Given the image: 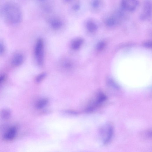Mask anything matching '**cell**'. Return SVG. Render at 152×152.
Returning <instances> with one entry per match:
<instances>
[{
	"label": "cell",
	"instance_id": "obj_19",
	"mask_svg": "<svg viewBox=\"0 0 152 152\" xmlns=\"http://www.w3.org/2000/svg\"><path fill=\"white\" fill-rule=\"evenodd\" d=\"M80 8V5L79 4H76L72 7L73 9L75 11L79 10Z\"/></svg>",
	"mask_w": 152,
	"mask_h": 152
},
{
	"label": "cell",
	"instance_id": "obj_17",
	"mask_svg": "<svg viewBox=\"0 0 152 152\" xmlns=\"http://www.w3.org/2000/svg\"><path fill=\"white\" fill-rule=\"evenodd\" d=\"M5 47L4 44L1 42L0 44V53L1 54H3L5 51Z\"/></svg>",
	"mask_w": 152,
	"mask_h": 152
},
{
	"label": "cell",
	"instance_id": "obj_15",
	"mask_svg": "<svg viewBox=\"0 0 152 152\" xmlns=\"http://www.w3.org/2000/svg\"><path fill=\"white\" fill-rule=\"evenodd\" d=\"M100 5V2L99 0H93L91 3L92 7L95 8H98Z\"/></svg>",
	"mask_w": 152,
	"mask_h": 152
},
{
	"label": "cell",
	"instance_id": "obj_2",
	"mask_svg": "<svg viewBox=\"0 0 152 152\" xmlns=\"http://www.w3.org/2000/svg\"><path fill=\"white\" fill-rule=\"evenodd\" d=\"M34 53L36 61L39 66L43 65L44 61V44L41 38L38 39L35 45Z\"/></svg>",
	"mask_w": 152,
	"mask_h": 152
},
{
	"label": "cell",
	"instance_id": "obj_3",
	"mask_svg": "<svg viewBox=\"0 0 152 152\" xmlns=\"http://www.w3.org/2000/svg\"><path fill=\"white\" fill-rule=\"evenodd\" d=\"M152 16V1L146 0L144 3L143 9L140 15L141 20H148Z\"/></svg>",
	"mask_w": 152,
	"mask_h": 152
},
{
	"label": "cell",
	"instance_id": "obj_12",
	"mask_svg": "<svg viewBox=\"0 0 152 152\" xmlns=\"http://www.w3.org/2000/svg\"><path fill=\"white\" fill-rule=\"evenodd\" d=\"M11 113L10 111L7 109L3 110L1 113V117L4 120H7L10 117Z\"/></svg>",
	"mask_w": 152,
	"mask_h": 152
},
{
	"label": "cell",
	"instance_id": "obj_1",
	"mask_svg": "<svg viewBox=\"0 0 152 152\" xmlns=\"http://www.w3.org/2000/svg\"><path fill=\"white\" fill-rule=\"evenodd\" d=\"M1 12L5 21L10 24L16 25L22 20V9L15 2L9 1L6 3L3 6Z\"/></svg>",
	"mask_w": 152,
	"mask_h": 152
},
{
	"label": "cell",
	"instance_id": "obj_4",
	"mask_svg": "<svg viewBox=\"0 0 152 152\" xmlns=\"http://www.w3.org/2000/svg\"><path fill=\"white\" fill-rule=\"evenodd\" d=\"M138 0H121L122 8L127 12H133L136 10L139 5Z\"/></svg>",
	"mask_w": 152,
	"mask_h": 152
},
{
	"label": "cell",
	"instance_id": "obj_14",
	"mask_svg": "<svg viewBox=\"0 0 152 152\" xmlns=\"http://www.w3.org/2000/svg\"><path fill=\"white\" fill-rule=\"evenodd\" d=\"M46 75L45 72H43L38 75L35 79L36 82L37 83L41 82L46 77Z\"/></svg>",
	"mask_w": 152,
	"mask_h": 152
},
{
	"label": "cell",
	"instance_id": "obj_10",
	"mask_svg": "<svg viewBox=\"0 0 152 152\" xmlns=\"http://www.w3.org/2000/svg\"><path fill=\"white\" fill-rule=\"evenodd\" d=\"M49 101L46 99H43L37 103L36 107L37 109H41L44 107L48 103Z\"/></svg>",
	"mask_w": 152,
	"mask_h": 152
},
{
	"label": "cell",
	"instance_id": "obj_6",
	"mask_svg": "<svg viewBox=\"0 0 152 152\" xmlns=\"http://www.w3.org/2000/svg\"><path fill=\"white\" fill-rule=\"evenodd\" d=\"M104 131L102 133L103 143L104 144H108L111 140L113 134V128L111 125L108 124L104 127Z\"/></svg>",
	"mask_w": 152,
	"mask_h": 152
},
{
	"label": "cell",
	"instance_id": "obj_13",
	"mask_svg": "<svg viewBox=\"0 0 152 152\" xmlns=\"http://www.w3.org/2000/svg\"><path fill=\"white\" fill-rule=\"evenodd\" d=\"M82 40L81 39H78L75 41L72 44V48L75 49H79L82 45Z\"/></svg>",
	"mask_w": 152,
	"mask_h": 152
},
{
	"label": "cell",
	"instance_id": "obj_22",
	"mask_svg": "<svg viewBox=\"0 0 152 152\" xmlns=\"http://www.w3.org/2000/svg\"><path fill=\"white\" fill-rule=\"evenodd\" d=\"M72 1V0H65V1L66 2H69Z\"/></svg>",
	"mask_w": 152,
	"mask_h": 152
},
{
	"label": "cell",
	"instance_id": "obj_21",
	"mask_svg": "<svg viewBox=\"0 0 152 152\" xmlns=\"http://www.w3.org/2000/svg\"><path fill=\"white\" fill-rule=\"evenodd\" d=\"M5 79V76L4 75H3L1 76V83H2L4 82Z\"/></svg>",
	"mask_w": 152,
	"mask_h": 152
},
{
	"label": "cell",
	"instance_id": "obj_23",
	"mask_svg": "<svg viewBox=\"0 0 152 152\" xmlns=\"http://www.w3.org/2000/svg\"><path fill=\"white\" fill-rule=\"evenodd\" d=\"M39 1H45V0H39Z\"/></svg>",
	"mask_w": 152,
	"mask_h": 152
},
{
	"label": "cell",
	"instance_id": "obj_9",
	"mask_svg": "<svg viewBox=\"0 0 152 152\" xmlns=\"http://www.w3.org/2000/svg\"><path fill=\"white\" fill-rule=\"evenodd\" d=\"M49 23L51 27L55 30L60 29L63 25V23L61 20L56 18L50 19Z\"/></svg>",
	"mask_w": 152,
	"mask_h": 152
},
{
	"label": "cell",
	"instance_id": "obj_5",
	"mask_svg": "<svg viewBox=\"0 0 152 152\" xmlns=\"http://www.w3.org/2000/svg\"><path fill=\"white\" fill-rule=\"evenodd\" d=\"M96 98L94 101L87 108V111H91L93 110L96 107L101 104L106 99L105 95L102 93H99Z\"/></svg>",
	"mask_w": 152,
	"mask_h": 152
},
{
	"label": "cell",
	"instance_id": "obj_8",
	"mask_svg": "<svg viewBox=\"0 0 152 152\" xmlns=\"http://www.w3.org/2000/svg\"><path fill=\"white\" fill-rule=\"evenodd\" d=\"M24 59V56L22 54H16L13 56L12 59V65L15 67L20 66L23 63Z\"/></svg>",
	"mask_w": 152,
	"mask_h": 152
},
{
	"label": "cell",
	"instance_id": "obj_16",
	"mask_svg": "<svg viewBox=\"0 0 152 152\" xmlns=\"http://www.w3.org/2000/svg\"><path fill=\"white\" fill-rule=\"evenodd\" d=\"M105 46V44L104 42H102L99 43L97 46V49L99 50L102 49Z\"/></svg>",
	"mask_w": 152,
	"mask_h": 152
},
{
	"label": "cell",
	"instance_id": "obj_7",
	"mask_svg": "<svg viewBox=\"0 0 152 152\" xmlns=\"http://www.w3.org/2000/svg\"><path fill=\"white\" fill-rule=\"evenodd\" d=\"M17 133V129L15 127L10 128L5 133L3 139L5 141H10L13 140L15 138Z\"/></svg>",
	"mask_w": 152,
	"mask_h": 152
},
{
	"label": "cell",
	"instance_id": "obj_18",
	"mask_svg": "<svg viewBox=\"0 0 152 152\" xmlns=\"http://www.w3.org/2000/svg\"><path fill=\"white\" fill-rule=\"evenodd\" d=\"M144 45L146 47L152 49V41L147 42L145 43Z\"/></svg>",
	"mask_w": 152,
	"mask_h": 152
},
{
	"label": "cell",
	"instance_id": "obj_20",
	"mask_svg": "<svg viewBox=\"0 0 152 152\" xmlns=\"http://www.w3.org/2000/svg\"><path fill=\"white\" fill-rule=\"evenodd\" d=\"M147 136L149 138H152V130L148 131L147 133Z\"/></svg>",
	"mask_w": 152,
	"mask_h": 152
},
{
	"label": "cell",
	"instance_id": "obj_11",
	"mask_svg": "<svg viewBox=\"0 0 152 152\" xmlns=\"http://www.w3.org/2000/svg\"><path fill=\"white\" fill-rule=\"evenodd\" d=\"M87 27L89 31L90 32L96 31L98 28L96 24L91 21H89L87 23Z\"/></svg>",
	"mask_w": 152,
	"mask_h": 152
}]
</instances>
